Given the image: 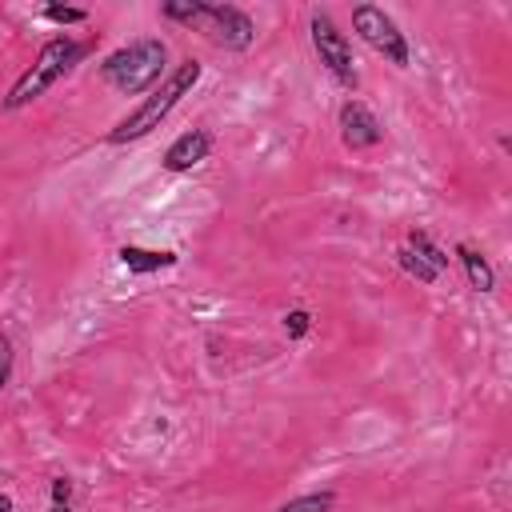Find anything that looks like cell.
<instances>
[{
	"instance_id": "cell-1",
	"label": "cell",
	"mask_w": 512,
	"mask_h": 512,
	"mask_svg": "<svg viewBox=\"0 0 512 512\" xmlns=\"http://www.w3.org/2000/svg\"><path fill=\"white\" fill-rule=\"evenodd\" d=\"M200 72H204V64L200 60H180L164 80H160V88H152L112 132H108V144H132V140H140V136H148L152 128H160L164 120H168V112L196 88V80H200Z\"/></svg>"
},
{
	"instance_id": "cell-2",
	"label": "cell",
	"mask_w": 512,
	"mask_h": 512,
	"mask_svg": "<svg viewBox=\"0 0 512 512\" xmlns=\"http://www.w3.org/2000/svg\"><path fill=\"white\" fill-rule=\"evenodd\" d=\"M164 68H168V44L160 36H140L100 60V80L120 96H144L152 84H160Z\"/></svg>"
},
{
	"instance_id": "cell-3",
	"label": "cell",
	"mask_w": 512,
	"mask_h": 512,
	"mask_svg": "<svg viewBox=\"0 0 512 512\" xmlns=\"http://www.w3.org/2000/svg\"><path fill=\"white\" fill-rule=\"evenodd\" d=\"M88 56V44L84 40H72V36H52L40 52H36V60H32V68L8 88V96H4V108L8 112H16V108H24V104H32V100H40L60 76H68L80 60Z\"/></svg>"
},
{
	"instance_id": "cell-4",
	"label": "cell",
	"mask_w": 512,
	"mask_h": 512,
	"mask_svg": "<svg viewBox=\"0 0 512 512\" xmlns=\"http://www.w3.org/2000/svg\"><path fill=\"white\" fill-rule=\"evenodd\" d=\"M308 36H312V48L324 64V72L344 88V92H356L360 88V72H356V56H352V40L348 32H340V24L328 16V12H312L308 16Z\"/></svg>"
},
{
	"instance_id": "cell-5",
	"label": "cell",
	"mask_w": 512,
	"mask_h": 512,
	"mask_svg": "<svg viewBox=\"0 0 512 512\" xmlns=\"http://www.w3.org/2000/svg\"><path fill=\"white\" fill-rule=\"evenodd\" d=\"M352 32H356L376 56H384L388 64L408 68V60H412L408 36L400 32V24H396L380 4H356V8H352Z\"/></svg>"
},
{
	"instance_id": "cell-6",
	"label": "cell",
	"mask_w": 512,
	"mask_h": 512,
	"mask_svg": "<svg viewBox=\"0 0 512 512\" xmlns=\"http://www.w3.org/2000/svg\"><path fill=\"white\" fill-rule=\"evenodd\" d=\"M192 24L200 32H208V40H216L220 48L228 52H248L252 40H256V24L244 8L236 4H208V0H196V16Z\"/></svg>"
},
{
	"instance_id": "cell-7",
	"label": "cell",
	"mask_w": 512,
	"mask_h": 512,
	"mask_svg": "<svg viewBox=\"0 0 512 512\" xmlns=\"http://www.w3.org/2000/svg\"><path fill=\"white\" fill-rule=\"evenodd\" d=\"M340 140H344V148H352V152L376 148V144L384 140V124L376 120V112H372L364 100H344V104H340Z\"/></svg>"
},
{
	"instance_id": "cell-8",
	"label": "cell",
	"mask_w": 512,
	"mask_h": 512,
	"mask_svg": "<svg viewBox=\"0 0 512 512\" xmlns=\"http://www.w3.org/2000/svg\"><path fill=\"white\" fill-rule=\"evenodd\" d=\"M208 152H212V132H204V128H188V132H180L168 148H164V168L168 172H192L196 164H204L208 160Z\"/></svg>"
},
{
	"instance_id": "cell-9",
	"label": "cell",
	"mask_w": 512,
	"mask_h": 512,
	"mask_svg": "<svg viewBox=\"0 0 512 512\" xmlns=\"http://www.w3.org/2000/svg\"><path fill=\"white\" fill-rule=\"evenodd\" d=\"M116 260L132 272V276H148V272H160V268H176V252H164V248H140V244H124L116 252Z\"/></svg>"
},
{
	"instance_id": "cell-10",
	"label": "cell",
	"mask_w": 512,
	"mask_h": 512,
	"mask_svg": "<svg viewBox=\"0 0 512 512\" xmlns=\"http://www.w3.org/2000/svg\"><path fill=\"white\" fill-rule=\"evenodd\" d=\"M452 252H456V260H460V268H464V276H468V284H472L476 292H492V288H496V268L488 264V256H484L476 244L460 240Z\"/></svg>"
},
{
	"instance_id": "cell-11",
	"label": "cell",
	"mask_w": 512,
	"mask_h": 512,
	"mask_svg": "<svg viewBox=\"0 0 512 512\" xmlns=\"http://www.w3.org/2000/svg\"><path fill=\"white\" fill-rule=\"evenodd\" d=\"M404 248H412V252H416L420 260H428V264H432V268H436L440 276L448 272V260H452V256H448V252H444V248H440V244H436V240H432L428 232H408Z\"/></svg>"
},
{
	"instance_id": "cell-12",
	"label": "cell",
	"mask_w": 512,
	"mask_h": 512,
	"mask_svg": "<svg viewBox=\"0 0 512 512\" xmlns=\"http://www.w3.org/2000/svg\"><path fill=\"white\" fill-rule=\"evenodd\" d=\"M332 504H336V492H332V488H320V492L292 496V500L280 504L276 512H332Z\"/></svg>"
},
{
	"instance_id": "cell-13",
	"label": "cell",
	"mask_w": 512,
	"mask_h": 512,
	"mask_svg": "<svg viewBox=\"0 0 512 512\" xmlns=\"http://www.w3.org/2000/svg\"><path fill=\"white\" fill-rule=\"evenodd\" d=\"M396 264H400V268H404L412 280H420V284H436V280H440V272H436L428 260H420L412 248H404V244L396 248Z\"/></svg>"
},
{
	"instance_id": "cell-14",
	"label": "cell",
	"mask_w": 512,
	"mask_h": 512,
	"mask_svg": "<svg viewBox=\"0 0 512 512\" xmlns=\"http://www.w3.org/2000/svg\"><path fill=\"white\" fill-rule=\"evenodd\" d=\"M312 332V312L308 308H288L284 312V336L288 340H304Z\"/></svg>"
},
{
	"instance_id": "cell-15",
	"label": "cell",
	"mask_w": 512,
	"mask_h": 512,
	"mask_svg": "<svg viewBox=\"0 0 512 512\" xmlns=\"http://www.w3.org/2000/svg\"><path fill=\"white\" fill-rule=\"evenodd\" d=\"M48 512H72V480H68V476H52Z\"/></svg>"
},
{
	"instance_id": "cell-16",
	"label": "cell",
	"mask_w": 512,
	"mask_h": 512,
	"mask_svg": "<svg viewBox=\"0 0 512 512\" xmlns=\"http://www.w3.org/2000/svg\"><path fill=\"white\" fill-rule=\"evenodd\" d=\"M44 20L48 24H84L88 12L84 8H72V4H44Z\"/></svg>"
},
{
	"instance_id": "cell-17",
	"label": "cell",
	"mask_w": 512,
	"mask_h": 512,
	"mask_svg": "<svg viewBox=\"0 0 512 512\" xmlns=\"http://www.w3.org/2000/svg\"><path fill=\"white\" fill-rule=\"evenodd\" d=\"M8 380H12V340L0 332V392L8 388Z\"/></svg>"
},
{
	"instance_id": "cell-18",
	"label": "cell",
	"mask_w": 512,
	"mask_h": 512,
	"mask_svg": "<svg viewBox=\"0 0 512 512\" xmlns=\"http://www.w3.org/2000/svg\"><path fill=\"white\" fill-rule=\"evenodd\" d=\"M0 512H12V496H4V492H0Z\"/></svg>"
},
{
	"instance_id": "cell-19",
	"label": "cell",
	"mask_w": 512,
	"mask_h": 512,
	"mask_svg": "<svg viewBox=\"0 0 512 512\" xmlns=\"http://www.w3.org/2000/svg\"><path fill=\"white\" fill-rule=\"evenodd\" d=\"M0 480H4V468H0Z\"/></svg>"
}]
</instances>
